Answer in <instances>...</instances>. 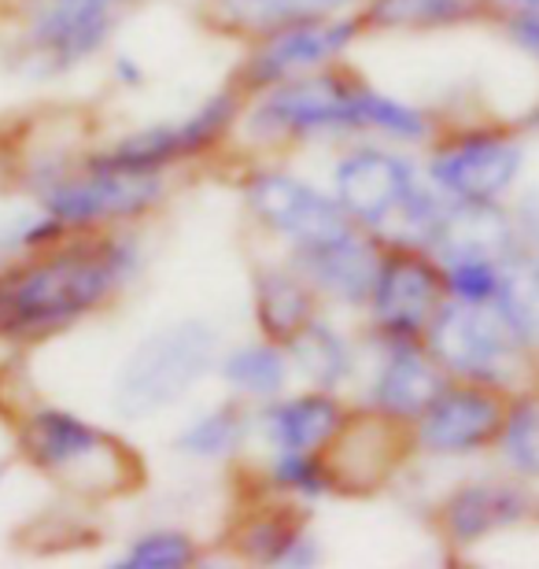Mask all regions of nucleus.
<instances>
[{
	"instance_id": "obj_1",
	"label": "nucleus",
	"mask_w": 539,
	"mask_h": 569,
	"mask_svg": "<svg viewBox=\"0 0 539 569\" xmlns=\"http://www.w3.org/2000/svg\"><path fill=\"white\" fill-rule=\"evenodd\" d=\"M137 267V244L108 230H74V237L63 233L33 248V256L0 274V337L41 340L63 333L114 300Z\"/></svg>"
},
{
	"instance_id": "obj_2",
	"label": "nucleus",
	"mask_w": 539,
	"mask_h": 569,
	"mask_svg": "<svg viewBox=\"0 0 539 569\" xmlns=\"http://www.w3.org/2000/svg\"><path fill=\"white\" fill-rule=\"evenodd\" d=\"M211 370H218V333L203 318H178L137 340L122 359L111 407L126 422H148L178 407Z\"/></svg>"
},
{
	"instance_id": "obj_3",
	"label": "nucleus",
	"mask_w": 539,
	"mask_h": 569,
	"mask_svg": "<svg viewBox=\"0 0 539 569\" xmlns=\"http://www.w3.org/2000/svg\"><path fill=\"white\" fill-rule=\"evenodd\" d=\"M366 93L370 82L348 67L329 63L251 93L240 108V122L248 138L270 144L366 133Z\"/></svg>"
},
{
	"instance_id": "obj_4",
	"label": "nucleus",
	"mask_w": 539,
	"mask_h": 569,
	"mask_svg": "<svg viewBox=\"0 0 539 569\" xmlns=\"http://www.w3.org/2000/svg\"><path fill=\"white\" fill-rule=\"evenodd\" d=\"M22 451L38 470L60 477L89 496H114L126 492L141 466L126 451V443L108 437L104 429L89 426L86 418L63 407H38L22 422Z\"/></svg>"
},
{
	"instance_id": "obj_5",
	"label": "nucleus",
	"mask_w": 539,
	"mask_h": 569,
	"mask_svg": "<svg viewBox=\"0 0 539 569\" xmlns=\"http://www.w3.org/2000/svg\"><path fill=\"white\" fill-rule=\"evenodd\" d=\"M163 174H133V170H114L82 159L71 170H44L38 178V208L52 222H60L67 233L108 230L114 222L148 214L163 200Z\"/></svg>"
},
{
	"instance_id": "obj_6",
	"label": "nucleus",
	"mask_w": 539,
	"mask_h": 569,
	"mask_svg": "<svg viewBox=\"0 0 539 569\" xmlns=\"http://www.w3.org/2000/svg\"><path fill=\"white\" fill-rule=\"evenodd\" d=\"M421 340H426V348L443 367L447 378L491 385V389L502 392H513L521 385L529 351L513 340L491 303L443 300Z\"/></svg>"
},
{
	"instance_id": "obj_7",
	"label": "nucleus",
	"mask_w": 539,
	"mask_h": 569,
	"mask_svg": "<svg viewBox=\"0 0 539 569\" xmlns=\"http://www.w3.org/2000/svg\"><path fill=\"white\" fill-rule=\"evenodd\" d=\"M130 0H22L19 52L38 74H63L108 44Z\"/></svg>"
},
{
	"instance_id": "obj_8",
	"label": "nucleus",
	"mask_w": 539,
	"mask_h": 569,
	"mask_svg": "<svg viewBox=\"0 0 539 569\" xmlns=\"http://www.w3.org/2000/svg\"><path fill=\"white\" fill-rule=\"evenodd\" d=\"M240 108H244V97L229 86L218 97L203 100L189 116L133 130L86 159H93L100 167L133 170V174H167L170 167L186 163V159H197V156H208L214 144H222L226 133L240 122Z\"/></svg>"
},
{
	"instance_id": "obj_9",
	"label": "nucleus",
	"mask_w": 539,
	"mask_h": 569,
	"mask_svg": "<svg viewBox=\"0 0 539 569\" xmlns=\"http://www.w3.org/2000/svg\"><path fill=\"white\" fill-rule=\"evenodd\" d=\"M429 181L418 174L403 152L381 144H366L340 156L332 167V197L348 219L377 237H392L399 219L421 200Z\"/></svg>"
},
{
	"instance_id": "obj_10",
	"label": "nucleus",
	"mask_w": 539,
	"mask_h": 569,
	"mask_svg": "<svg viewBox=\"0 0 539 569\" xmlns=\"http://www.w3.org/2000/svg\"><path fill=\"white\" fill-rule=\"evenodd\" d=\"M359 38H362V22L355 11L351 16L343 11V16L307 19V22H292V27H281L267 33V38L251 41L244 63H240L233 74V89L248 100L251 93H262V89H270L278 82H289L296 74L318 71V67L343 60V52Z\"/></svg>"
},
{
	"instance_id": "obj_11",
	"label": "nucleus",
	"mask_w": 539,
	"mask_h": 569,
	"mask_svg": "<svg viewBox=\"0 0 539 569\" xmlns=\"http://www.w3.org/2000/svg\"><path fill=\"white\" fill-rule=\"evenodd\" d=\"M525 170V148L507 130H462L432 148L426 174L447 200L499 203Z\"/></svg>"
},
{
	"instance_id": "obj_12",
	"label": "nucleus",
	"mask_w": 539,
	"mask_h": 569,
	"mask_svg": "<svg viewBox=\"0 0 539 569\" xmlns=\"http://www.w3.org/2000/svg\"><path fill=\"white\" fill-rule=\"evenodd\" d=\"M244 208L270 233L285 237L296 248H311L348 233L351 219L332 192H322L311 181L289 174V170H256L244 178Z\"/></svg>"
},
{
	"instance_id": "obj_13",
	"label": "nucleus",
	"mask_w": 539,
	"mask_h": 569,
	"mask_svg": "<svg viewBox=\"0 0 539 569\" xmlns=\"http://www.w3.org/2000/svg\"><path fill=\"white\" fill-rule=\"evenodd\" d=\"M447 300L440 263L418 244H385L370 289V326L385 337H426V326Z\"/></svg>"
},
{
	"instance_id": "obj_14",
	"label": "nucleus",
	"mask_w": 539,
	"mask_h": 569,
	"mask_svg": "<svg viewBox=\"0 0 539 569\" xmlns=\"http://www.w3.org/2000/svg\"><path fill=\"white\" fill-rule=\"evenodd\" d=\"M510 392L477 381H447L440 396L421 411L415 422L418 451L436 459H466L496 443L507 415Z\"/></svg>"
},
{
	"instance_id": "obj_15",
	"label": "nucleus",
	"mask_w": 539,
	"mask_h": 569,
	"mask_svg": "<svg viewBox=\"0 0 539 569\" xmlns=\"http://www.w3.org/2000/svg\"><path fill=\"white\" fill-rule=\"evenodd\" d=\"M539 515V496L525 485V477H477L447 492L436 510L440 532L455 548L496 537V532L521 529Z\"/></svg>"
},
{
	"instance_id": "obj_16",
	"label": "nucleus",
	"mask_w": 539,
	"mask_h": 569,
	"mask_svg": "<svg viewBox=\"0 0 539 569\" xmlns=\"http://www.w3.org/2000/svg\"><path fill=\"white\" fill-rule=\"evenodd\" d=\"M377 345V373L370 381V411L410 426L426 407L440 396L451 378L432 359L421 337H385L373 333Z\"/></svg>"
},
{
	"instance_id": "obj_17",
	"label": "nucleus",
	"mask_w": 539,
	"mask_h": 569,
	"mask_svg": "<svg viewBox=\"0 0 539 569\" xmlns=\"http://www.w3.org/2000/svg\"><path fill=\"white\" fill-rule=\"evenodd\" d=\"M385 244L381 237L351 226L348 233L332 237V241L311 244V248H296L292 267L315 284V292L322 300L343 303V307H366L381 267Z\"/></svg>"
},
{
	"instance_id": "obj_18",
	"label": "nucleus",
	"mask_w": 539,
	"mask_h": 569,
	"mask_svg": "<svg viewBox=\"0 0 539 569\" xmlns=\"http://www.w3.org/2000/svg\"><path fill=\"white\" fill-rule=\"evenodd\" d=\"M521 244V230L499 203H466L447 200V208L436 222L426 252L436 263H455V259H491L502 263Z\"/></svg>"
},
{
	"instance_id": "obj_19",
	"label": "nucleus",
	"mask_w": 539,
	"mask_h": 569,
	"mask_svg": "<svg viewBox=\"0 0 539 569\" xmlns=\"http://www.w3.org/2000/svg\"><path fill=\"white\" fill-rule=\"evenodd\" d=\"M348 415L351 411L337 400V392L311 389L300 396H273L256 422L270 451H326Z\"/></svg>"
},
{
	"instance_id": "obj_20",
	"label": "nucleus",
	"mask_w": 539,
	"mask_h": 569,
	"mask_svg": "<svg viewBox=\"0 0 539 569\" xmlns=\"http://www.w3.org/2000/svg\"><path fill=\"white\" fill-rule=\"evenodd\" d=\"M359 4L362 0H200V16L218 33L259 41L292 22L343 16Z\"/></svg>"
},
{
	"instance_id": "obj_21",
	"label": "nucleus",
	"mask_w": 539,
	"mask_h": 569,
	"mask_svg": "<svg viewBox=\"0 0 539 569\" xmlns=\"http://www.w3.org/2000/svg\"><path fill=\"white\" fill-rule=\"evenodd\" d=\"M315 284L307 281L292 263L289 267H262L256 274V326L262 340L289 345L303 326H311L318 315Z\"/></svg>"
},
{
	"instance_id": "obj_22",
	"label": "nucleus",
	"mask_w": 539,
	"mask_h": 569,
	"mask_svg": "<svg viewBox=\"0 0 539 569\" xmlns=\"http://www.w3.org/2000/svg\"><path fill=\"white\" fill-rule=\"evenodd\" d=\"M237 555L267 566H315L322 559L303 518L292 515L289 503H273L262 515L244 518V526L237 532Z\"/></svg>"
},
{
	"instance_id": "obj_23",
	"label": "nucleus",
	"mask_w": 539,
	"mask_h": 569,
	"mask_svg": "<svg viewBox=\"0 0 539 569\" xmlns=\"http://www.w3.org/2000/svg\"><path fill=\"white\" fill-rule=\"evenodd\" d=\"M491 11V0H362L355 16L362 30H443L488 19Z\"/></svg>"
},
{
	"instance_id": "obj_24",
	"label": "nucleus",
	"mask_w": 539,
	"mask_h": 569,
	"mask_svg": "<svg viewBox=\"0 0 539 569\" xmlns=\"http://www.w3.org/2000/svg\"><path fill=\"white\" fill-rule=\"evenodd\" d=\"M491 307L507 322L513 340L529 356H539V252L518 248L510 259H502L499 289Z\"/></svg>"
},
{
	"instance_id": "obj_25",
	"label": "nucleus",
	"mask_w": 539,
	"mask_h": 569,
	"mask_svg": "<svg viewBox=\"0 0 539 569\" xmlns=\"http://www.w3.org/2000/svg\"><path fill=\"white\" fill-rule=\"evenodd\" d=\"M292 359V370H300L315 389L337 392L340 385H348L355 378V367H359V356H355L351 340L332 329L322 315L315 318L311 326H303L289 345H285Z\"/></svg>"
},
{
	"instance_id": "obj_26",
	"label": "nucleus",
	"mask_w": 539,
	"mask_h": 569,
	"mask_svg": "<svg viewBox=\"0 0 539 569\" xmlns=\"http://www.w3.org/2000/svg\"><path fill=\"white\" fill-rule=\"evenodd\" d=\"M218 373L229 385V392L240 396V400L267 403L285 392L292 373V359L273 340H259V345H240L233 351H226L222 362H218Z\"/></svg>"
},
{
	"instance_id": "obj_27",
	"label": "nucleus",
	"mask_w": 539,
	"mask_h": 569,
	"mask_svg": "<svg viewBox=\"0 0 539 569\" xmlns=\"http://www.w3.org/2000/svg\"><path fill=\"white\" fill-rule=\"evenodd\" d=\"M244 437H248V415L237 403H218L211 411H203L192 422L181 426V432L174 437V451L181 459L222 462L240 451Z\"/></svg>"
},
{
	"instance_id": "obj_28",
	"label": "nucleus",
	"mask_w": 539,
	"mask_h": 569,
	"mask_svg": "<svg viewBox=\"0 0 539 569\" xmlns=\"http://www.w3.org/2000/svg\"><path fill=\"white\" fill-rule=\"evenodd\" d=\"M496 443H499L502 462H507L513 473L525 477V481H529V477L536 481L539 477V389L510 396Z\"/></svg>"
},
{
	"instance_id": "obj_29",
	"label": "nucleus",
	"mask_w": 539,
	"mask_h": 569,
	"mask_svg": "<svg viewBox=\"0 0 539 569\" xmlns=\"http://www.w3.org/2000/svg\"><path fill=\"white\" fill-rule=\"evenodd\" d=\"M267 477L273 488L292 492L300 499H318L326 492H337L332 470L326 462V451H273L267 466Z\"/></svg>"
},
{
	"instance_id": "obj_30",
	"label": "nucleus",
	"mask_w": 539,
	"mask_h": 569,
	"mask_svg": "<svg viewBox=\"0 0 539 569\" xmlns=\"http://www.w3.org/2000/svg\"><path fill=\"white\" fill-rule=\"evenodd\" d=\"M429 130L432 127L426 111L370 86V93H366V133H381V138L399 144H418L429 138Z\"/></svg>"
},
{
	"instance_id": "obj_31",
	"label": "nucleus",
	"mask_w": 539,
	"mask_h": 569,
	"mask_svg": "<svg viewBox=\"0 0 539 569\" xmlns=\"http://www.w3.org/2000/svg\"><path fill=\"white\" fill-rule=\"evenodd\" d=\"M200 559L197 540L186 529H148L122 551L119 566L130 569H181Z\"/></svg>"
},
{
	"instance_id": "obj_32",
	"label": "nucleus",
	"mask_w": 539,
	"mask_h": 569,
	"mask_svg": "<svg viewBox=\"0 0 539 569\" xmlns=\"http://www.w3.org/2000/svg\"><path fill=\"white\" fill-rule=\"evenodd\" d=\"M447 300H462V303H491L499 289L502 263L491 259H455V263H440Z\"/></svg>"
},
{
	"instance_id": "obj_33",
	"label": "nucleus",
	"mask_w": 539,
	"mask_h": 569,
	"mask_svg": "<svg viewBox=\"0 0 539 569\" xmlns=\"http://www.w3.org/2000/svg\"><path fill=\"white\" fill-rule=\"evenodd\" d=\"M507 38L518 44L529 60L539 63V8L510 11V16H507Z\"/></svg>"
},
{
	"instance_id": "obj_34",
	"label": "nucleus",
	"mask_w": 539,
	"mask_h": 569,
	"mask_svg": "<svg viewBox=\"0 0 539 569\" xmlns=\"http://www.w3.org/2000/svg\"><path fill=\"white\" fill-rule=\"evenodd\" d=\"M513 222H518V230H521V241H529L532 252H539V208H532V203L525 200L521 211L513 214Z\"/></svg>"
},
{
	"instance_id": "obj_35",
	"label": "nucleus",
	"mask_w": 539,
	"mask_h": 569,
	"mask_svg": "<svg viewBox=\"0 0 539 569\" xmlns=\"http://www.w3.org/2000/svg\"><path fill=\"white\" fill-rule=\"evenodd\" d=\"M114 71H119L122 82H130V86H141L144 82L141 67H137L133 60H126V56H119V60H114Z\"/></svg>"
},
{
	"instance_id": "obj_36",
	"label": "nucleus",
	"mask_w": 539,
	"mask_h": 569,
	"mask_svg": "<svg viewBox=\"0 0 539 569\" xmlns=\"http://www.w3.org/2000/svg\"><path fill=\"white\" fill-rule=\"evenodd\" d=\"M491 4L507 11H525V8H539V0H491Z\"/></svg>"
},
{
	"instance_id": "obj_37",
	"label": "nucleus",
	"mask_w": 539,
	"mask_h": 569,
	"mask_svg": "<svg viewBox=\"0 0 539 569\" xmlns=\"http://www.w3.org/2000/svg\"><path fill=\"white\" fill-rule=\"evenodd\" d=\"M525 130H536L539 133V104L529 111V116H525Z\"/></svg>"
}]
</instances>
